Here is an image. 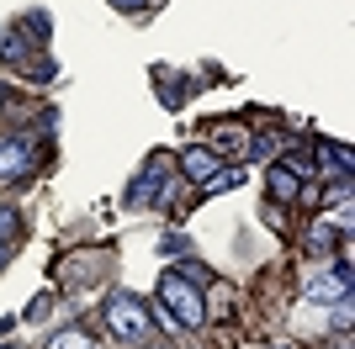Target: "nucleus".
Here are the masks:
<instances>
[{"mask_svg": "<svg viewBox=\"0 0 355 349\" xmlns=\"http://www.w3.org/2000/svg\"><path fill=\"white\" fill-rule=\"evenodd\" d=\"M106 328L122 339V344H144L148 328H154V318L144 312V302L138 296H128V291H117L112 302H106Z\"/></svg>", "mask_w": 355, "mask_h": 349, "instance_id": "f03ea898", "label": "nucleus"}, {"mask_svg": "<svg viewBox=\"0 0 355 349\" xmlns=\"http://www.w3.org/2000/svg\"><path fill=\"white\" fill-rule=\"evenodd\" d=\"M318 164H324V174H340V186H350V148L324 143L318 148Z\"/></svg>", "mask_w": 355, "mask_h": 349, "instance_id": "6e6552de", "label": "nucleus"}, {"mask_svg": "<svg viewBox=\"0 0 355 349\" xmlns=\"http://www.w3.org/2000/svg\"><path fill=\"white\" fill-rule=\"evenodd\" d=\"M180 170H186V180H196V186H207L212 174L223 170V159H218V148H186V154H180Z\"/></svg>", "mask_w": 355, "mask_h": 349, "instance_id": "0eeeda50", "label": "nucleus"}, {"mask_svg": "<svg viewBox=\"0 0 355 349\" xmlns=\"http://www.w3.org/2000/svg\"><path fill=\"white\" fill-rule=\"evenodd\" d=\"M48 349H90V339H85V328H59L48 339Z\"/></svg>", "mask_w": 355, "mask_h": 349, "instance_id": "9b49d317", "label": "nucleus"}, {"mask_svg": "<svg viewBox=\"0 0 355 349\" xmlns=\"http://www.w3.org/2000/svg\"><path fill=\"white\" fill-rule=\"evenodd\" d=\"M345 296H350V260H340L334 270H324V276H313L308 286H302V302H313V307L345 302Z\"/></svg>", "mask_w": 355, "mask_h": 349, "instance_id": "39448f33", "label": "nucleus"}, {"mask_svg": "<svg viewBox=\"0 0 355 349\" xmlns=\"http://www.w3.org/2000/svg\"><path fill=\"white\" fill-rule=\"evenodd\" d=\"M164 249H170V254H191V244H186L180 233H170V238H164Z\"/></svg>", "mask_w": 355, "mask_h": 349, "instance_id": "4468645a", "label": "nucleus"}, {"mask_svg": "<svg viewBox=\"0 0 355 349\" xmlns=\"http://www.w3.org/2000/svg\"><path fill=\"white\" fill-rule=\"evenodd\" d=\"M0 58H11V64H21V58H27V21L0 37Z\"/></svg>", "mask_w": 355, "mask_h": 349, "instance_id": "1a4fd4ad", "label": "nucleus"}, {"mask_svg": "<svg viewBox=\"0 0 355 349\" xmlns=\"http://www.w3.org/2000/svg\"><path fill=\"white\" fill-rule=\"evenodd\" d=\"M0 106H6V85H0Z\"/></svg>", "mask_w": 355, "mask_h": 349, "instance_id": "dca6fc26", "label": "nucleus"}, {"mask_svg": "<svg viewBox=\"0 0 355 349\" xmlns=\"http://www.w3.org/2000/svg\"><path fill=\"white\" fill-rule=\"evenodd\" d=\"M0 349H16V344H0Z\"/></svg>", "mask_w": 355, "mask_h": 349, "instance_id": "a211bd4d", "label": "nucleus"}, {"mask_svg": "<svg viewBox=\"0 0 355 349\" xmlns=\"http://www.w3.org/2000/svg\"><path fill=\"white\" fill-rule=\"evenodd\" d=\"M302 174H308L302 159H276V164H270V202L297 196V190H302Z\"/></svg>", "mask_w": 355, "mask_h": 349, "instance_id": "423d86ee", "label": "nucleus"}, {"mask_svg": "<svg viewBox=\"0 0 355 349\" xmlns=\"http://www.w3.org/2000/svg\"><path fill=\"white\" fill-rule=\"evenodd\" d=\"M170 186H175V159L154 154V159L144 164V174H138L133 186H128V202H133V206H148V202H170Z\"/></svg>", "mask_w": 355, "mask_h": 349, "instance_id": "7ed1b4c3", "label": "nucleus"}, {"mask_svg": "<svg viewBox=\"0 0 355 349\" xmlns=\"http://www.w3.org/2000/svg\"><path fill=\"white\" fill-rule=\"evenodd\" d=\"M48 312H53V296H48V291H37V296L21 307V323H43Z\"/></svg>", "mask_w": 355, "mask_h": 349, "instance_id": "f8f14e48", "label": "nucleus"}, {"mask_svg": "<svg viewBox=\"0 0 355 349\" xmlns=\"http://www.w3.org/2000/svg\"><path fill=\"white\" fill-rule=\"evenodd\" d=\"M329 244H334V217H324V222H318V228H313V238H308L313 260H324V254H329Z\"/></svg>", "mask_w": 355, "mask_h": 349, "instance_id": "9d476101", "label": "nucleus"}, {"mask_svg": "<svg viewBox=\"0 0 355 349\" xmlns=\"http://www.w3.org/2000/svg\"><path fill=\"white\" fill-rule=\"evenodd\" d=\"M266 349H286V344H266Z\"/></svg>", "mask_w": 355, "mask_h": 349, "instance_id": "f3484780", "label": "nucleus"}, {"mask_svg": "<svg viewBox=\"0 0 355 349\" xmlns=\"http://www.w3.org/2000/svg\"><path fill=\"white\" fill-rule=\"evenodd\" d=\"M117 11H144V0H112Z\"/></svg>", "mask_w": 355, "mask_h": 349, "instance_id": "2eb2a0df", "label": "nucleus"}, {"mask_svg": "<svg viewBox=\"0 0 355 349\" xmlns=\"http://www.w3.org/2000/svg\"><path fill=\"white\" fill-rule=\"evenodd\" d=\"M159 307L180 323V328H202V323H207V302H202V291H196L186 276H175V270L159 276Z\"/></svg>", "mask_w": 355, "mask_h": 349, "instance_id": "f257e3e1", "label": "nucleus"}, {"mask_svg": "<svg viewBox=\"0 0 355 349\" xmlns=\"http://www.w3.org/2000/svg\"><path fill=\"white\" fill-rule=\"evenodd\" d=\"M37 170V132H11L0 138V180H21Z\"/></svg>", "mask_w": 355, "mask_h": 349, "instance_id": "20e7f679", "label": "nucleus"}, {"mask_svg": "<svg viewBox=\"0 0 355 349\" xmlns=\"http://www.w3.org/2000/svg\"><path fill=\"white\" fill-rule=\"evenodd\" d=\"M16 228H21L16 212H0V244H16Z\"/></svg>", "mask_w": 355, "mask_h": 349, "instance_id": "ddd939ff", "label": "nucleus"}]
</instances>
